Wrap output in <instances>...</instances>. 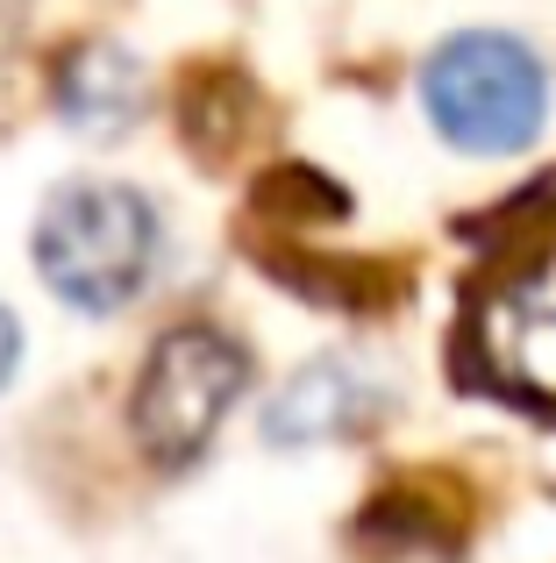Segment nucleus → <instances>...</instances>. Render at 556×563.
<instances>
[{
  "label": "nucleus",
  "instance_id": "f257e3e1",
  "mask_svg": "<svg viewBox=\"0 0 556 563\" xmlns=\"http://www.w3.org/2000/svg\"><path fill=\"white\" fill-rule=\"evenodd\" d=\"M421 108L464 157H514L543 136L549 71L507 29H464L421 65Z\"/></svg>",
  "mask_w": 556,
  "mask_h": 563
},
{
  "label": "nucleus",
  "instance_id": "f03ea898",
  "mask_svg": "<svg viewBox=\"0 0 556 563\" xmlns=\"http://www.w3.org/2000/svg\"><path fill=\"white\" fill-rule=\"evenodd\" d=\"M36 264L51 278V292L79 314H114L143 292L157 264V214L136 186L86 179L51 192L36 221Z\"/></svg>",
  "mask_w": 556,
  "mask_h": 563
},
{
  "label": "nucleus",
  "instance_id": "7ed1b4c3",
  "mask_svg": "<svg viewBox=\"0 0 556 563\" xmlns=\"http://www.w3.org/2000/svg\"><path fill=\"white\" fill-rule=\"evenodd\" d=\"M251 385V357L222 329H171L136 378V442L157 464H186L208 450L229 407Z\"/></svg>",
  "mask_w": 556,
  "mask_h": 563
},
{
  "label": "nucleus",
  "instance_id": "20e7f679",
  "mask_svg": "<svg viewBox=\"0 0 556 563\" xmlns=\"http://www.w3.org/2000/svg\"><path fill=\"white\" fill-rule=\"evenodd\" d=\"M471 364L492 393L556 413V243L500 272L471 307Z\"/></svg>",
  "mask_w": 556,
  "mask_h": 563
},
{
  "label": "nucleus",
  "instance_id": "39448f33",
  "mask_svg": "<svg viewBox=\"0 0 556 563\" xmlns=\"http://www.w3.org/2000/svg\"><path fill=\"white\" fill-rule=\"evenodd\" d=\"M378 413V385L349 364H307L278 385V399L265 407V435L278 450L292 442H335V435H357L364 421Z\"/></svg>",
  "mask_w": 556,
  "mask_h": 563
},
{
  "label": "nucleus",
  "instance_id": "423d86ee",
  "mask_svg": "<svg viewBox=\"0 0 556 563\" xmlns=\"http://www.w3.org/2000/svg\"><path fill=\"white\" fill-rule=\"evenodd\" d=\"M57 108H65V122L86 129V136H114V129L143 108V65L122 43H86V51H71L65 71H57Z\"/></svg>",
  "mask_w": 556,
  "mask_h": 563
},
{
  "label": "nucleus",
  "instance_id": "0eeeda50",
  "mask_svg": "<svg viewBox=\"0 0 556 563\" xmlns=\"http://www.w3.org/2000/svg\"><path fill=\"white\" fill-rule=\"evenodd\" d=\"M14 357H22V321H14L8 307H0V385L14 378Z\"/></svg>",
  "mask_w": 556,
  "mask_h": 563
}]
</instances>
